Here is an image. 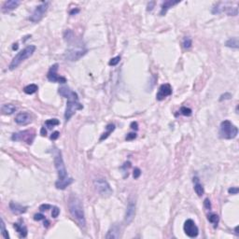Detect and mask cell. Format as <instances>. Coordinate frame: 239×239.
<instances>
[{"label":"cell","mask_w":239,"mask_h":239,"mask_svg":"<svg viewBox=\"0 0 239 239\" xmlns=\"http://www.w3.org/2000/svg\"><path fill=\"white\" fill-rule=\"evenodd\" d=\"M68 207H69V212H70L71 216L76 219V221L79 224V226L85 227L86 219H85L83 205H82L80 199L76 195H72L69 198Z\"/></svg>","instance_id":"6da1fadb"},{"label":"cell","mask_w":239,"mask_h":239,"mask_svg":"<svg viewBox=\"0 0 239 239\" xmlns=\"http://www.w3.org/2000/svg\"><path fill=\"white\" fill-rule=\"evenodd\" d=\"M83 108V106L79 102V96L77 92L72 91L71 94L67 97V103H66V108L65 112V121H69L72 118V116L76 113L77 110H80Z\"/></svg>","instance_id":"7a4b0ae2"},{"label":"cell","mask_w":239,"mask_h":239,"mask_svg":"<svg viewBox=\"0 0 239 239\" xmlns=\"http://www.w3.org/2000/svg\"><path fill=\"white\" fill-rule=\"evenodd\" d=\"M36 46L35 45H29L27 47H25L24 50H22L20 52L17 53V55L12 59L11 63L10 64L9 69L10 70H14L15 68H17L24 61H25L26 59L30 58L34 52H36Z\"/></svg>","instance_id":"3957f363"},{"label":"cell","mask_w":239,"mask_h":239,"mask_svg":"<svg viewBox=\"0 0 239 239\" xmlns=\"http://www.w3.org/2000/svg\"><path fill=\"white\" fill-rule=\"evenodd\" d=\"M238 134V129L235 125H233L230 121H223L220 124L219 135L221 138L224 139H232L236 138Z\"/></svg>","instance_id":"277c9868"},{"label":"cell","mask_w":239,"mask_h":239,"mask_svg":"<svg viewBox=\"0 0 239 239\" xmlns=\"http://www.w3.org/2000/svg\"><path fill=\"white\" fill-rule=\"evenodd\" d=\"M53 155H54V165L58 174V180L65 179L68 177H67V171L65 168V165L61 151H59L58 149H55Z\"/></svg>","instance_id":"5b68a950"},{"label":"cell","mask_w":239,"mask_h":239,"mask_svg":"<svg viewBox=\"0 0 239 239\" xmlns=\"http://www.w3.org/2000/svg\"><path fill=\"white\" fill-rule=\"evenodd\" d=\"M88 52V50L81 45H77L75 47H72L66 51L65 53V57L69 62H75L79 61L80 58H82L86 53Z\"/></svg>","instance_id":"8992f818"},{"label":"cell","mask_w":239,"mask_h":239,"mask_svg":"<svg viewBox=\"0 0 239 239\" xmlns=\"http://www.w3.org/2000/svg\"><path fill=\"white\" fill-rule=\"evenodd\" d=\"M49 8V2H42L40 5L36 7L35 11L32 12V14L29 17V20L32 23H38L40 22L43 17L45 16L47 11Z\"/></svg>","instance_id":"52a82bcc"},{"label":"cell","mask_w":239,"mask_h":239,"mask_svg":"<svg viewBox=\"0 0 239 239\" xmlns=\"http://www.w3.org/2000/svg\"><path fill=\"white\" fill-rule=\"evenodd\" d=\"M94 186L97 192H99V194L104 197H107L111 195L113 192L109 183L105 178H96L94 180Z\"/></svg>","instance_id":"ba28073f"},{"label":"cell","mask_w":239,"mask_h":239,"mask_svg":"<svg viewBox=\"0 0 239 239\" xmlns=\"http://www.w3.org/2000/svg\"><path fill=\"white\" fill-rule=\"evenodd\" d=\"M35 138V133L30 130L22 131L16 134H13L11 137L12 140L15 141H25L27 144H32L33 140Z\"/></svg>","instance_id":"9c48e42d"},{"label":"cell","mask_w":239,"mask_h":239,"mask_svg":"<svg viewBox=\"0 0 239 239\" xmlns=\"http://www.w3.org/2000/svg\"><path fill=\"white\" fill-rule=\"evenodd\" d=\"M58 64H54L51 66L50 70L48 71L47 74V79L51 81V82H58V83H65L66 82V79L65 77H61L58 76L57 74V70H58Z\"/></svg>","instance_id":"30bf717a"},{"label":"cell","mask_w":239,"mask_h":239,"mask_svg":"<svg viewBox=\"0 0 239 239\" xmlns=\"http://www.w3.org/2000/svg\"><path fill=\"white\" fill-rule=\"evenodd\" d=\"M183 229H184L185 233H186L189 237H191V238L196 237V236L198 235V233H199V229H198V227L196 226L195 222H194L192 219H187V220L185 221L184 226H183Z\"/></svg>","instance_id":"8fae6325"},{"label":"cell","mask_w":239,"mask_h":239,"mask_svg":"<svg viewBox=\"0 0 239 239\" xmlns=\"http://www.w3.org/2000/svg\"><path fill=\"white\" fill-rule=\"evenodd\" d=\"M136 216V203L134 201H130L127 205L125 217H124V222L125 224L129 225L135 219Z\"/></svg>","instance_id":"7c38bea8"},{"label":"cell","mask_w":239,"mask_h":239,"mask_svg":"<svg viewBox=\"0 0 239 239\" xmlns=\"http://www.w3.org/2000/svg\"><path fill=\"white\" fill-rule=\"evenodd\" d=\"M172 94V87L169 83L162 84L156 94V99L158 101H163L165 98Z\"/></svg>","instance_id":"4fadbf2b"},{"label":"cell","mask_w":239,"mask_h":239,"mask_svg":"<svg viewBox=\"0 0 239 239\" xmlns=\"http://www.w3.org/2000/svg\"><path fill=\"white\" fill-rule=\"evenodd\" d=\"M32 118L31 115L27 112L18 113L15 117V123L19 125H27L31 123Z\"/></svg>","instance_id":"5bb4252c"},{"label":"cell","mask_w":239,"mask_h":239,"mask_svg":"<svg viewBox=\"0 0 239 239\" xmlns=\"http://www.w3.org/2000/svg\"><path fill=\"white\" fill-rule=\"evenodd\" d=\"M20 4H21V2L18 1V0H9V1H6L2 6V9H1L2 12L3 13L11 12V11L15 10Z\"/></svg>","instance_id":"9a60e30c"},{"label":"cell","mask_w":239,"mask_h":239,"mask_svg":"<svg viewBox=\"0 0 239 239\" xmlns=\"http://www.w3.org/2000/svg\"><path fill=\"white\" fill-rule=\"evenodd\" d=\"M120 235H121V229L118 225H113L107 232L106 238V239H117L120 238Z\"/></svg>","instance_id":"2e32d148"},{"label":"cell","mask_w":239,"mask_h":239,"mask_svg":"<svg viewBox=\"0 0 239 239\" xmlns=\"http://www.w3.org/2000/svg\"><path fill=\"white\" fill-rule=\"evenodd\" d=\"M10 208L11 210L14 213V214H17V215H20V214H24L27 211V206H24L20 204H17L15 202H11L10 203Z\"/></svg>","instance_id":"e0dca14e"},{"label":"cell","mask_w":239,"mask_h":239,"mask_svg":"<svg viewBox=\"0 0 239 239\" xmlns=\"http://www.w3.org/2000/svg\"><path fill=\"white\" fill-rule=\"evenodd\" d=\"M179 1H174V0H166V1H165L162 6H161V11H160V15L161 16H164L166 14L167 11L169 9H171L172 7L176 6L177 4H178Z\"/></svg>","instance_id":"ac0fdd59"},{"label":"cell","mask_w":239,"mask_h":239,"mask_svg":"<svg viewBox=\"0 0 239 239\" xmlns=\"http://www.w3.org/2000/svg\"><path fill=\"white\" fill-rule=\"evenodd\" d=\"M74 181V179L72 178H66L65 179L63 180H57L55 182V187L58 190H65L66 187H68L70 184H72Z\"/></svg>","instance_id":"d6986e66"},{"label":"cell","mask_w":239,"mask_h":239,"mask_svg":"<svg viewBox=\"0 0 239 239\" xmlns=\"http://www.w3.org/2000/svg\"><path fill=\"white\" fill-rule=\"evenodd\" d=\"M17 110V107L12 104H5L1 106V112L4 115H11Z\"/></svg>","instance_id":"ffe728a7"},{"label":"cell","mask_w":239,"mask_h":239,"mask_svg":"<svg viewBox=\"0 0 239 239\" xmlns=\"http://www.w3.org/2000/svg\"><path fill=\"white\" fill-rule=\"evenodd\" d=\"M193 182H194V191L198 196H202L204 194V187L203 185L199 182V178L197 177L193 178Z\"/></svg>","instance_id":"44dd1931"},{"label":"cell","mask_w":239,"mask_h":239,"mask_svg":"<svg viewBox=\"0 0 239 239\" xmlns=\"http://www.w3.org/2000/svg\"><path fill=\"white\" fill-rule=\"evenodd\" d=\"M14 228L16 232L20 234L21 237H26L27 236V228L24 224H19V223H14Z\"/></svg>","instance_id":"7402d4cb"},{"label":"cell","mask_w":239,"mask_h":239,"mask_svg":"<svg viewBox=\"0 0 239 239\" xmlns=\"http://www.w3.org/2000/svg\"><path fill=\"white\" fill-rule=\"evenodd\" d=\"M225 46H226V47H229V48H232V49H238V47H239L238 38L234 37V38H232L228 39V40L225 42Z\"/></svg>","instance_id":"603a6c76"},{"label":"cell","mask_w":239,"mask_h":239,"mask_svg":"<svg viewBox=\"0 0 239 239\" xmlns=\"http://www.w3.org/2000/svg\"><path fill=\"white\" fill-rule=\"evenodd\" d=\"M71 92H72V90L69 87H66V86H63V87H60L58 89V93L65 98H67L71 94Z\"/></svg>","instance_id":"cb8c5ba5"},{"label":"cell","mask_w":239,"mask_h":239,"mask_svg":"<svg viewBox=\"0 0 239 239\" xmlns=\"http://www.w3.org/2000/svg\"><path fill=\"white\" fill-rule=\"evenodd\" d=\"M106 132H105L102 136H101V138H100V141H102V140H104V139H106L108 137H109V135L115 130V125L114 124H107L106 125Z\"/></svg>","instance_id":"d4e9b609"},{"label":"cell","mask_w":239,"mask_h":239,"mask_svg":"<svg viewBox=\"0 0 239 239\" xmlns=\"http://www.w3.org/2000/svg\"><path fill=\"white\" fill-rule=\"evenodd\" d=\"M38 90V87L37 84H29L27 86H25L24 88V92L26 93V94H33L35 93Z\"/></svg>","instance_id":"484cf974"},{"label":"cell","mask_w":239,"mask_h":239,"mask_svg":"<svg viewBox=\"0 0 239 239\" xmlns=\"http://www.w3.org/2000/svg\"><path fill=\"white\" fill-rule=\"evenodd\" d=\"M207 219H208L209 222H211V223H213V224H215V225H217V224L219 223V216H218L217 214H214V213L209 214L208 217H207Z\"/></svg>","instance_id":"4316f807"},{"label":"cell","mask_w":239,"mask_h":239,"mask_svg":"<svg viewBox=\"0 0 239 239\" xmlns=\"http://www.w3.org/2000/svg\"><path fill=\"white\" fill-rule=\"evenodd\" d=\"M1 234L3 236V238L5 239H9L10 238V234L6 229V226H5V223H4V220L3 219H1Z\"/></svg>","instance_id":"83f0119b"},{"label":"cell","mask_w":239,"mask_h":239,"mask_svg":"<svg viewBox=\"0 0 239 239\" xmlns=\"http://www.w3.org/2000/svg\"><path fill=\"white\" fill-rule=\"evenodd\" d=\"M60 122L58 121L57 119H52V120H48V121L45 122V124L49 127V128H52L53 126H56V125H59Z\"/></svg>","instance_id":"f1b7e54d"},{"label":"cell","mask_w":239,"mask_h":239,"mask_svg":"<svg viewBox=\"0 0 239 239\" xmlns=\"http://www.w3.org/2000/svg\"><path fill=\"white\" fill-rule=\"evenodd\" d=\"M64 38H65V40L66 41H71L73 38H74V34L71 30H65V34H64Z\"/></svg>","instance_id":"f546056e"},{"label":"cell","mask_w":239,"mask_h":239,"mask_svg":"<svg viewBox=\"0 0 239 239\" xmlns=\"http://www.w3.org/2000/svg\"><path fill=\"white\" fill-rule=\"evenodd\" d=\"M131 167V163L130 162H125L124 165H123V166L121 167V169L124 171V173H125V175H124V178H126V177H128V169Z\"/></svg>","instance_id":"4dcf8cb0"},{"label":"cell","mask_w":239,"mask_h":239,"mask_svg":"<svg viewBox=\"0 0 239 239\" xmlns=\"http://www.w3.org/2000/svg\"><path fill=\"white\" fill-rule=\"evenodd\" d=\"M192 109L191 108H189V107H186V106H181V108H180V113L182 114V115H184V116H187V117H189V116H191L192 115Z\"/></svg>","instance_id":"1f68e13d"},{"label":"cell","mask_w":239,"mask_h":239,"mask_svg":"<svg viewBox=\"0 0 239 239\" xmlns=\"http://www.w3.org/2000/svg\"><path fill=\"white\" fill-rule=\"evenodd\" d=\"M192 41L191 39V38L189 37H186L183 40V47L185 49H190L192 47Z\"/></svg>","instance_id":"d6a6232c"},{"label":"cell","mask_w":239,"mask_h":239,"mask_svg":"<svg viewBox=\"0 0 239 239\" xmlns=\"http://www.w3.org/2000/svg\"><path fill=\"white\" fill-rule=\"evenodd\" d=\"M120 61H121V57L116 56V57H113L112 59H110V61L108 62V65L110 66H115V65H117L120 63Z\"/></svg>","instance_id":"836d02e7"},{"label":"cell","mask_w":239,"mask_h":239,"mask_svg":"<svg viewBox=\"0 0 239 239\" xmlns=\"http://www.w3.org/2000/svg\"><path fill=\"white\" fill-rule=\"evenodd\" d=\"M59 214H60V209H59V207H57V206H53L52 207V218H57L58 216H59Z\"/></svg>","instance_id":"e575fe53"},{"label":"cell","mask_w":239,"mask_h":239,"mask_svg":"<svg viewBox=\"0 0 239 239\" xmlns=\"http://www.w3.org/2000/svg\"><path fill=\"white\" fill-rule=\"evenodd\" d=\"M231 97H232V94H231L230 92H225V93H223V94H221V95H220V97H219V101L228 100V99H231Z\"/></svg>","instance_id":"d590c367"},{"label":"cell","mask_w":239,"mask_h":239,"mask_svg":"<svg viewBox=\"0 0 239 239\" xmlns=\"http://www.w3.org/2000/svg\"><path fill=\"white\" fill-rule=\"evenodd\" d=\"M140 175H141V170L139 169V168H135L134 169V173H133V177H134V178L135 179H137V178H138L139 177H140Z\"/></svg>","instance_id":"8d00e7d4"},{"label":"cell","mask_w":239,"mask_h":239,"mask_svg":"<svg viewBox=\"0 0 239 239\" xmlns=\"http://www.w3.org/2000/svg\"><path fill=\"white\" fill-rule=\"evenodd\" d=\"M34 219L37 220V221H39V220H43L45 219V216L41 213H38V214H35L34 216Z\"/></svg>","instance_id":"74e56055"},{"label":"cell","mask_w":239,"mask_h":239,"mask_svg":"<svg viewBox=\"0 0 239 239\" xmlns=\"http://www.w3.org/2000/svg\"><path fill=\"white\" fill-rule=\"evenodd\" d=\"M135 138H137V134L136 133H130L126 136L125 139L127 141H131V140H134Z\"/></svg>","instance_id":"f35d334b"},{"label":"cell","mask_w":239,"mask_h":239,"mask_svg":"<svg viewBox=\"0 0 239 239\" xmlns=\"http://www.w3.org/2000/svg\"><path fill=\"white\" fill-rule=\"evenodd\" d=\"M51 207H52V205H51L43 204V205H41L39 206V210H40V211H47V210H49Z\"/></svg>","instance_id":"ab89813d"},{"label":"cell","mask_w":239,"mask_h":239,"mask_svg":"<svg viewBox=\"0 0 239 239\" xmlns=\"http://www.w3.org/2000/svg\"><path fill=\"white\" fill-rule=\"evenodd\" d=\"M238 192H239V189H238L237 187H232V188H230V189L228 190V192H229L230 194H237Z\"/></svg>","instance_id":"60d3db41"},{"label":"cell","mask_w":239,"mask_h":239,"mask_svg":"<svg viewBox=\"0 0 239 239\" xmlns=\"http://www.w3.org/2000/svg\"><path fill=\"white\" fill-rule=\"evenodd\" d=\"M204 205L206 209H211V203H210V200L208 198L205 199L204 201Z\"/></svg>","instance_id":"b9f144b4"},{"label":"cell","mask_w":239,"mask_h":239,"mask_svg":"<svg viewBox=\"0 0 239 239\" xmlns=\"http://www.w3.org/2000/svg\"><path fill=\"white\" fill-rule=\"evenodd\" d=\"M154 6H155V2H154V1L149 2V3H148V6H147V11H151L153 10Z\"/></svg>","instance_id":"7bdbcfd3"},{"label":"cell","mask_w":239,"mask_h":239,"mask_svg":"<svg viewBox=\"0 0 239 239\" xmlns=\"http://www.w3.org/2000/svg\"><path fill=\"white\" fill-rule=\"evenodd\" d=\"M59 136H60V133H59L58 131H55V132H53V133L52 134L51 139H52V140H56V139L59 138Z\"/></svg>","instance_id":"ee69618b"},{"label":"cell","mask_w":239,"mask_h":239,"mask_svg":"<svg viewBox=\"0 0 239 239\" xmlns=\"http://www.w3.org/2000/svg\"><path fill=\"white\" fill-rule=\"evenodd\" d=\"M131 128L134 129V130H136V131H138V123H137V122H133V123L131 124Z\"/></svg>","instance_id":"f6af8a7d"},{"label":"cell","mask_w":239,"mask_h":239,"mask_svg":"<svg viewBox=\"0 0 239 239\" xmlns=\"http://www.w3.org/2000/svg\"><path fill=\"white\" fill-rule=\"evenodd\" d=\"M40 135H41L42 137H45V136L47 135V130L45 129V127H41V129H40Z\"/></svg>","instance_id":"bcb514c9"},{"label":"cell","mask_w":239,"mask_h":239,"mask_svg":"<svg viewBox=\"0 0 239 239\" xmlns=\"http://www.w3.org/2000/svg\"><path fill=\"white\" fill-rule=\"evenodd\" d=\"M79 9H73L71 11H70V15H75V14H77V13H79Z\"/></svg>","instance_id":"7dc6e473"},{"label":"cell","mask_w":239,"mask_h":239,"mask_svg":"<svg viewBox=\"0 0 239 239\" xmlns=\"http://www.w3.org/2000/svg\"><path fill=\"white\" fill-rule=\"evenodd\" d=\"M18 49V44L17 43H15V44H13V46H12V50H17Z\"/></svg>","instance_id":"c3c4849f"},{"label":"cell","mask_w":239,"mask_h":239,"mask_svg":"<svg viewBox=\"0 0 239 239\" xmlns=\"http://www.w3.org/2000/svg\"><path fill=\"white\" fill-rule=\"evenodd\" d=\"M44 226H46V227H48V226H49V221H48V220L44 221Z\"/></svg>","instance_id":"681fc988"},{"label":"cell","mask_w":239,"mask_h":239,"mask_svg":"<svg viewBox=\"0 0 239 239\" xmlns=\"http://www.w3.org/2000/svg\"><path fill=\"white\" fill-rule=\"evenodd\" d=\"M234 232H235L236 234H238V226H236V227L234 228Z\"/></svg>","instance_id":"f907efd6"}]
</instances>
